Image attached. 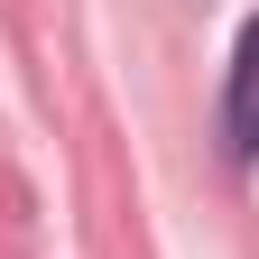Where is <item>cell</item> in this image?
<instances>
[{"label":"cell","mask_w":259,"mask_h":259,"mask_svg":"<svg viewBox=\"0 0 259 259\" xmlns=\"http://www.w3.org/2000/svg\"><path fill=\"white\" fill-rule=\"evenodd\" d=\"M222 148H232V167H259V19H241V47H232V93H222Z\"/></svg>","instance_id":"obj_1"}]
</instances>
